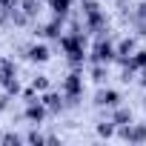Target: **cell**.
<instances>
[{"mask_svg":"<svg viewBox=\"0 0 146 146\" xmlns=\"http://www.w3.org/2000/svg\"><path fill=\"white\" fill-rule=\"evenodd\" d=\"M123 137H129V140H143V137H146V129H143V126H135V129H132V123H129V129H123Z\"/></svg>","mask_w":146,"mask_h":146,"instance_id":"6da1fadb","label":"cell"},{"mask_svg":"<svg viewBox=\"0 0 146 146\" xmlns=\"http://www.w3.org/2000/svg\"><path fill=\"white\" fill-rule=\"evenodd\" d=\"M98 103H103V106H117V92H100V95H98Z\"/></svg>","mask_w":146,"mask_h":146,"instance_id":"7a4b0ae2","label":"cell"},{"mask_svg":"<svg viewBox=\"0 0 146 146\" xmlns=\"http://www.w3.org/2000/svg\"><path fill=\"white\" fill-rule=\"evenodd\" d=\"M66 92H69L72 98L80 92V78H78V75H69V80H66Z\"/></svg>","mask_w":146,"mask_h":146,"instance_id":"3957f363","label":"cell"},{"mask_svg":"<svg viewBox=\"0 0 146 146\" xmlns=\"http://www.w3.org/2000/svg\"><path fill=\"white\" fill-rule=\"evenodd\" d=\"M95 57H98V60H109V57H112V46H109V43H98Z\"/></svg>","mask_w":146,"mask_h":146,"instance_id":"277c9868","label":"cell"},{"mask_svg":"<svg viewBox=\"0 0 146 146\" xmlns=\"http://www.w3.org/2000/svg\"><path fill=\"white\" fill-rule=\"evenodd\" d=\"M29 57H32V60H40V63H43V60L49 57V52H46V46H35V49L29 52Z\"/></svg>","mask_w":146,"mask_h":146,"instance_id":"5b68a950","label":"cell"},{"mask_svg":"<svg viewBox=\"0 0 146 146\" xmlns=\"http://www.w3.org/2000/svg\"><path fill=\"white\" fill-rule=\"evenodd\" d=\"M26 115H29V120H40V117H43V115H46V112H43V106H40V103H37V106H35V103H32V106H29V112H26Z\"/></svg>","mask_w":146,"mask_h":146,"instance_id":"8992f818","label":"cell"},{"mask_svg":"<svg viewBox=\"0 0 146 146\" xmlns=\"http://www.w3.org/2000/svg\"><path fill=\"white\" fill-rule=\"evenodd\" d=\"M129 120H132V115H129L126 109H117V115H115V123H117V126H126Z\"/></svg>","mask_w":146,"mask_h":146,"instance_id":"52a82bcc","label":"cell"},{"mask_svg":"<svg viewBox=\"0 0 146 146\" xmlns=\"http://www.w3.org/2000/svg\"><path fill=\"white\" fill-rule=\"evenodd\" d=\"M52 6H54V12H57V15H63V12L69 9V0H52Z\"/></svg>","mask_w":146,"mask_h":146,"instance_id":"ba28073f","label":"cell"},{"mask_svg":"<svg viewBox=\"0 0 146 146\" xmlns=\"http://www.w3.org/2000/svg\"><path fill=\"white\" fill-rule=\"evenodd\" d=\"M98 132H100L103 137H109V135H115V126H112V123H100V126H98Z\"/></svg>","mask_w":146,"mask_h":146,"instance_id":"9c48e42d","label":"cell"},{"mask_svg":"<svg viewBox=\"0 0 146 146\" xmlns=\"http://www.w3.org/2000/svg\"><path fill=\"white\" fill-rule=\"evenodd\" d=\"M143 83H146V69H143Z\"/></svg>","mask_w":146,"mask_h":146,"instance_id":"30bf717a","label":"cell"}]
</instances>
